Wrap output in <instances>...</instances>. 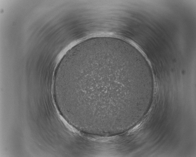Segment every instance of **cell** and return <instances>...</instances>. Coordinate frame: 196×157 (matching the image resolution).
I'll list each match as a JSON object with an SVG mask.
<instances>
[{
	"label": "cell",
	"instance_id": "obj_1",
	"mask_svg": "<svg viewBox=\"0 0 196 157\" xmlns=\"http://www.w3.org/2000/svg\"><path fill=\"white\" fill-rule=\"evenodd\" d=\"M142 78L138 63L122 45L97 42L78 47L60 60L54 78L75 121L120 112L126 92Z\"/></svg>",
	"mask_w": 196,
	"mask_h": 157
}]
</instances>
